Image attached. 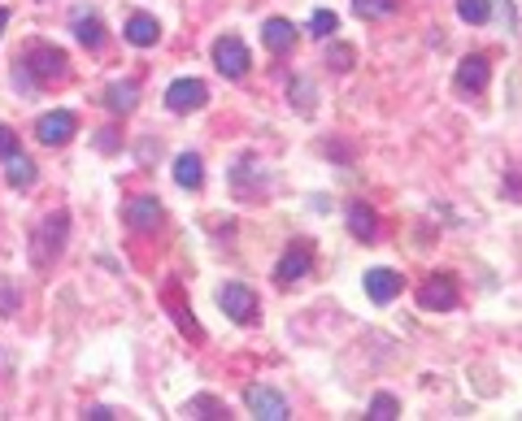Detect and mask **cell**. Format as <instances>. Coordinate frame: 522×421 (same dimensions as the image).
<instances>
[{"label":"cell","mask_w":522,"mask_h":421,"mask_svg":"<svg viewBox=\"0 0 522 421\" xmlns=\"http://www.w3.org/2000/svg\"><path fill=\"white\" fill-rule=\"evenodd\" d=\"M353 62H358V53H353L349 44H335V48L326 53V65H331V70H340V74H344V70H353Z\"/></svg>","instance_id":"d4e9b609"},{"label":"cell","mask_w":522,"mask_h":421,"mask_svg":"<svg viewBox=\"0 0 522 421\" xmlns=\"http://www.w3.org/2000/svg\"><path fill=\"white\" fill-rule=\"evenodd\" d=\"M65 230H70V218H65V213H53V218L39 227V235H35V265H48V260L62 257Z\"/></svg>","instance_id":"52a82bcc"},{"label":"cell","mask_w":522,"mask_h":421,"mask_svg":"<svg viewBox=\"0 0 522 421\" xmlns=\"http://www.w3.org/2000/svg\"><path fill=\"white\" fill-rule=\"evenodd\" d=\"M205 100H209V87H205L200 78H179V83H170V92H165L170 113H196V109H205Z\"/></svg>","instance_id":"ba28073f"},{"label":"cell","mask_w":522,"mask_h":421,"mask_svg":"<svg viewBox=\"0 0 522 421\" xmlns=\"http://www.w3.org/2000/svg\"><path fill=\"white\" fill-rule=\"evenodd\" d=\"M74 130H79V118H74V113H65V109H57V113H44V118L35 122L39 144H48V148H62V144H70V139H74Z\"/></svg>","instance_id":"9c48e42d"},{"label":"cell","mask_w":522,"mask_h":421,"mask_svg":"<svg viewBox=\"0 0 522 421\" xmlns=\"http://www.w3.org/2000/svg\"><path fill=\"white\" fill-rule=\"evenodd\" d=\"M457 304H461V292H457V278L453 274H431L423 287H418V309L426 313H453Z\"/></svg>","instance_id":"6da1fadb"},{"label":"cell","mask_w":522,"mask_h":421,"mask_svg":"<svg viewBox=\"0 0 522 421\" xmlns=\"http://www.w3.org/2000/svg\"><path fill=\"white\" fill-rule=\"evenodd\" d=\"M218 304H223V313H227L231 322H240V326H253L261 318L257 292L244 287V283H227V287L218 292Z\"/></svg>","instance_id":"7a4b0ae2"},{"label":"cell","mask_w":522,"mask_h":421,"mask_svg":"<svg viewBox=\"0 0 522 421\" xmlns=\"http://www.w3.org/2000/svg\"><path fill=\"white\" fill-rule=\"evenodd\" d=\"M457 18H461V22H475V27H479V22H488L492 18V0H457Z\"/></svg>","instance_id":"ffe728a7"},{"label":"cell","mask_w":522,"mask_h":421,"mask_svg":"<svg viewBox=\"0 0 522 421\" xmlns=\"http://www.w3.org/2000/svg\"><path fill=\"white\" fill-rule=\"evenodd\" d=\"M174 183H179V187H188V192H196V187L205 183V165H200L196 153H183V157L174 161Z\"/></svg>","instance_id":"2e32d148"},{"label":"cell","mask_w":522,"mask_h":421,"mask_svg":"<svg viewBox=\"0 0 522 421\" xmlns=\"http://www.w3.org/2000/svg\"><path fill=\"white\" fill-rule=\"evenodd\" d=\"M74 35L83 48H100L105 44V27H100L97 13H74Z\"/></svg>","instance_id":"e0dca14e"},{"label":"cell","mask_w":522,"mask_h":421,"mask_svg":"<svg viewBox=\"0 0 522 421\" xmlns=\"http://www.w3.org/2000/svg\"><path fill=\"white\" fill-rule=\"evenodd\" d=\"M122 35H127L135 48H153V44L162 39V27H157V18H148V13H130V22Z\"/></svg>","instance_id":"9a60e30c"},{"label":"cell","mask_w":522,"mask_h":421,"mask_svg":"<svg viewBox=\"0 0 522 421\" xmlns=\"http://www.w3.org/2000/svg\"><path fill=\"white\" fill-rule=\"evenodd\" d=\"M4 161H9V183H13V187H31L35 183V161L31 157L13 153V157H4Z\"/></svg>","instance_id":"d6986e66"},{"label":"cell","mask_w":522,"mask_h":421,"mask_svg":"<svg viewBox=\"0 0 522 421\" xmlns=\"http://www.w3.org/2000/svg\"><path fill=\"white\" fill-rule=\"evenodd\" d=\"M344 222H349V230H353V239L375 244V235H379V213H375L366 200H353V204L344 209Z\"/></svg>","instance_id":"7c38bea8"},{"label":"cell","mask_w":522,"mask_h":421,"mask_svg":"<svg viewBox=\"0 0 522 421\" xmlns=\"http://www.w3.org/2000/svg\"><path fill=\"white\" fill-rule=\"evenodd\" d=\"M18 153V135L9 127H0V157H13Z\"/></svg>","instance_id":"4316f807"},{"label":"cell","mask_w":522,"mask_h":421,"mask_svg":"<svg viewBox=\"0 0 522 421\" xmlns=\"http://www.w3.org/2000/svg\"><path fill=\"white\" fill-rule=\"evenodd\" d=\"M127 227L135 230H153L157 222H162V200H153V195H139V200H130L127 204Z\"/></svg>","instance_id":"5bb4252c"},{"label":"cell","mask_w":522,"mask_h":421,"mask_svg":"<svg viewBox=\"0 0 522 421\" xmlns=\"http://www.w3.org/2000/svg\"><path fill=\"white\" fill-rule=\"evenodd\" d=\"M88 417L92 421H109V417H118L114 409H105V404H97V409H88Z\"/></svg>","instance_id":"83f0119b"},{"label":"cell","mask_w":522,"mask_h":421,"mask_svg":"<svg viewBox=\"0 0 522 421\" xmlns=\"http://www.w3.org/2000/svg\"><path fill=\"white\" fill-rule=\"evenodd\" d=\"M309 274H314V248H309V244H292V248L279 257V265H274V283H279V287H292V283L309 278Z\"/></svg>","instance_id":"5b68a950"},{"label":"cell","mask_w":522,"mask_h":421,"mask_svg":"<svg viewBox=\"0 0 522 421\" xmlns=\"http://www.w3.org/2000/svg\"><path fill=\"white\" fill-rule=\"evenodd\" d=\"M396 4L400 0H353V13L358 18H388V13H396Z\"/></svg>","instance_id":"603a6c76"},{"label":"cell","mask_w":522,"mask_h":421,"mask_svg":"<svg viewBox=\"0 0 522 421\" xmlns=\"http://www.w3.org/2000/svg\"><path fill=\"white\" fill-rule=\"evenodd\" d=\"M135 96H139L135 83H114V87L105 92V104H109V113H130V109H135Z\"/></svg>","instance_id":"ac0fdd59"},{"label":"cell","mask_w":522,"mask_h":421,"mask_svg":"<svg viewBox=\"0 0 522 421\" xmlns=\"http://www.w3.org/2000/svg\"><path fill=\"white\" fill-rule=\"evenodd\" d=\"M244 404H248V413H253V417H261V421H288V417H292L288 400H283L274 387H265V383L244 387Z\"/></svg>","instance_id":"3957f363"},{"label":"cell","mask_w":522,"mask_h":421,"mask_svg":"<svg viewBox=\"0 0 522 421\" xmlns=\"http://www.w3.org/2000/svg\"><path fill=\"white\" fill-rule=\"evenodd\" d=\"M501 192H505V200H518L522 204V169H509V174H505Z\"/></svg>","instance_id":"484cf974"},{"label":"cell","mask_w":522,"mask_h":421,"mask_svg":"<svg viewBox=\"0 0 522 421\" xmlns=\"http://www.w3.org/2000/svg\"><path fill=\"white\" fill-rule=\"evenodd\" d=\"M27 74L35 83H62L70 74V62H65L62 48H31L27 53Z\"/></svg>","instance_id":"8992f818"},{"label":"cell","mask_w":522,"mask_h":421,"mask_svg":"<svg viewBox=\"0 0 522 421\" xmlns=\"http://www.w3.org/2000/svg\"><path fill=\"white\" fill-rule=\"evenodd\" d=\"M4 27H9V9H0V31H4Z\"/></svg>","instance_id":"f1b7e54d"},{"label":"cell","mask_w":522,"mask_h":421,"mask_svg":"<svg viewBox=\"0 0 522 421\" xmlns=\"http://www.w3.org/2000/svg\"><path fill=\"white\" fill-rule=\"evenodd\" d=\"M335 31H340V18H335L331 9H318V13L309 18V35H318V39H331Z\"/></svg>","instance_id":"cb8c5ba5"},{"label":"cell","mask_w":522,"mask_h":421,"mask_svg":"<svg viewBox=\"0 0 522 421\" xmlns=\"http://www.w3.org/2000/svg\"><path fill=\"white\" fill-rule=\"evenodd\" d=\"M492 78V65L484 53H470V57H461L457 65V92H484Z\"/></svg>","instance_id":"8fae6325"},{"label":"cell","mask_w":522,"mask_h":421,"mask_svg":"<svg viewBox=\"0 0 522 421\" xmlns=\"http://www.w3.org/2000/svg\"><path fill=\"white\" fill-rule=\"evenodd\" d=\"M400 287H405V278H400L396 269H388V265L366 269V295H370L375 304H392V300L400 295Z\"/></svg>","instance_id":"30bf717a"},{"label":"cell","mask_w":522,"mask_h":421,"mask_svg":"<svg viewBox=\"0 0 522 421\" xmlns=\"http://www.w3.org/2000/svg\"><path fill=\"white\" fill-rule=\"evenodd\" d=\"M261 44H265L270 53L283 57V53H292L296 48V27L288 22V18H270V22L261 27Z\"/></svg>","instance_id":"4fadbf2b"},{"label":"cell","mask_w":522,"mask_h":421,"mask_svg":"<svg viewBox=\"0 0 522 421\" xmlns=\"http://www.w3.org/2000/svg\"><path fill=\"white\" fill-rule=\"evenodd\" d=\"M214 65H218L223 78H244L248 65H253V57H248V48H244L240 35H223V39L214 44Z\"/></svg>","instance_id":"277c9868"},{"label":"cell","mask_w":522,"mask_h":421,"mask_svg":"<svg viewBox=\"0 0 522 421\" xmlns=\"http://www.w3.org/2000/svg\"><path fill=\"white\" fill-rule=\"evenodd\" d=\"M188 417H227V404L214 400V395H196L188 404Z\"/></svg>","instance_id":"7402d4cb"},{"label":"cell","mask_w":522,"mask_h":421,"mask_svg":"<svg viewBox=\"0 0 522 421\" xmlns=\"http://www.w3.org/2000/svg\"><path fill=\"white\" fill-rule=\"evenodd\" d=\"M370 421H392L400 417V404H396V395H388V391H379L375 400H370V413H366Z\"/></svg>","instance_id":"44dd1931"}]
</instances>
